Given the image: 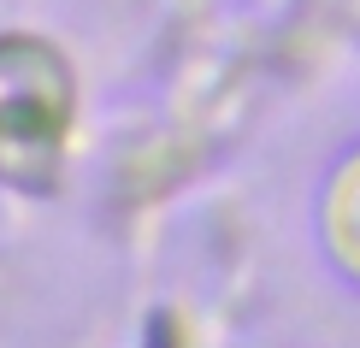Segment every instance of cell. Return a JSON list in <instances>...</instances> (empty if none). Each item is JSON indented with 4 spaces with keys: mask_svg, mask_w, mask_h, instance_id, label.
Listing matches in <instances>:
<instances>
[{
    "mask_svg": "<svg viewBox=\"0 0 360 348\" xmlns=\"http://www.w3.org/2000/svg\"><path fill=\"white\" fill-rule=\"evenodd\" d=\"M319 236H325V254L360 278V142L331 165L325 177V195H319Z\"/></svg>",
    "mask_w": 360,
    "mask_h": 348,
    "instance_id": "2",
    "label": "cell"
},
{
    "mask_svg": "<svg viewBox=\"0 0 360 348\" xmlns=\"http://www.w3.org/2000/svg\"><path fill=\"white\" fill-rule=\"evenodd\" d=\"M71 124V71L41 36H0V183H53Z\"/></svg>",
    "mask_w": 360,
    "mask_h": 348,
    "instance_id": "1",
    "label": "cell"
}]
</instances>
